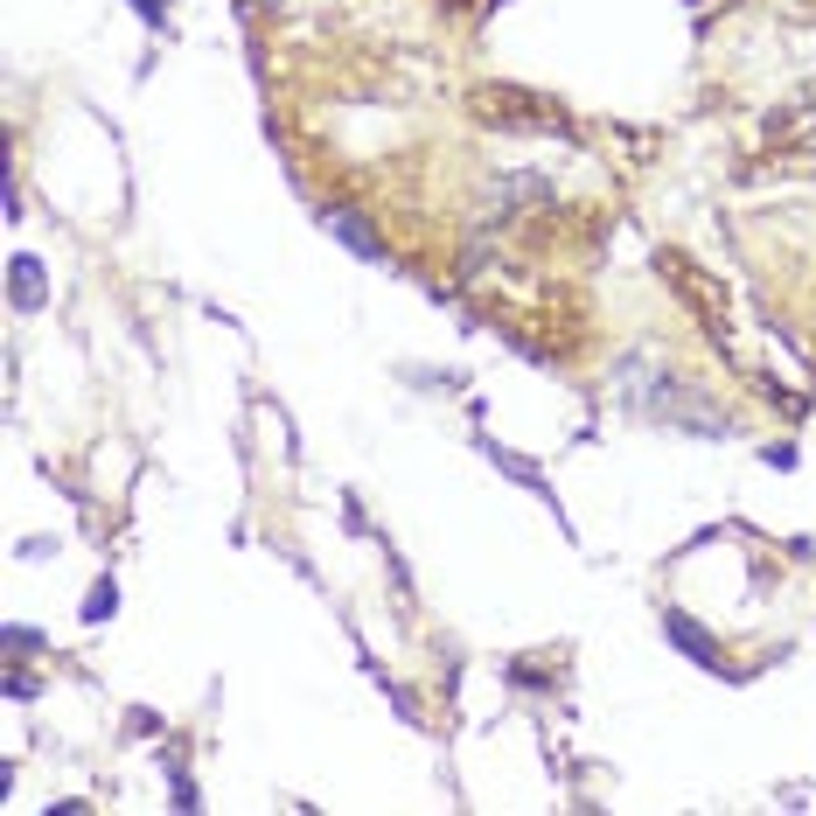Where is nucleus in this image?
Listing matches in <instances>:
<instances>
[{
	"label": "nucleus",
	"instance_id": "obj_1",
	"mask_svg": "<svg viewBox=\"0 0 816 816\" xmlns=\"http://www.w3.org/2000/svg\"><path fill=\"white\" fill-rule=\"evenodd\" d=\"M663 635H670L677 650L698 663V670H719V635H712V629H698L685 607H663Z\"/></svg>",
	"mask_w": 816,
	"mask_h": 816
},
{
	"label": "nucleus",
	"instance_id": "obj_2",
	"mask_svg": "<svg viewBox=\"0 0 816 816\" xmlns=\"http://www.w3.org/2000/svg\"><path fill=\"white\" fill-rule=\"evenodd\" d=\"M321 223H329V238H335V244H349L356 258H384V238L370 231V217H364V210L335 203V210H321Z\"/></svg>",
	"mask_w": 816,
	"mask_h": 816
},
{
	"label": "nucleus",
	"instance_id": "obj_3",
	"mask_svg": "<svg viewBox=\"0 0 816 816\" xmlns=\"http://www.w3.org/2000/svg\"><path fill=\"white\" fill-rule=\"evenodd\" d=\"M8 300H14L22 314L49 308V273H43V258H28V252H14V258H8Z\"/></svg>",
	"mask_w": 816,
	"mask_h": 816
},
{
	"label": "nucleus",
	"instance_id": "obj_4",
	"mask_svg": "<svg viewBox=\"0 0 816 816\" xmlns=\"http://www.w3.org/2000/svg\"><path fill=\"white\" fill-rule=\"evenodd\" d=\"M112 607H119V594H112V579H99L84 594V621H112Z\"/></svg>",
	"mask_w": 816,
	"mask_h": 816
}]
</instances>
